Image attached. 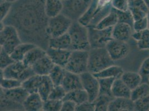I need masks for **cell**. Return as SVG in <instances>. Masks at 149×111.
Wrapping results in <instances>:
<instances>
[{
	"label": "cell",
	"instance_id": "obj_25",
	"mask_svg": "<svg viewBox=\"0 0 149 111\" xmlns=\"http://www.w3.org/2000/svg\"><path fill=\"white\" fill-rule=\"evenodd\" d=\"M55 85L51 80L49 76H42V80L38 88V93L41 96L44 101L47 100L50 93Z\"/></svg>",
	"mask_w": 149,
	"mask_h": 111
},
{
	"label": "cell",
	"instance_id": "obj_36",
	"mask_svg": "<svg viewBox=\"0 0 149 111\" xmlns=\"http://www.w3.org/2000/svg\"><path fill=\"white\" fill-rule=\"evenodd\" d=\"M62 100L48 99L44 101L43 111H59L61 110Z\"/></svg>",
	"mask_w": 149,
	"mask_h": 111
},
{
	"label": "cell",
	"instance_id": "obj_14",
	"mask_svg": "<svg viewBox=\"0 0 149 111\" xmlns=\"http://www.w3.org/2000/svg\"><path fill=\"white\" fill-rule=\"evenodd\" d=\"M133 28L128 24L118 22L113 27L112 38L119 41L127 42L132 36Z\"/></svg>",
	"mask_w": 149,
	"mask_h": 111
},
{
	"label": "cell",
	"instance_id": "obj_45",
	"mask_svg": "<svg viewBox=\"0 0 149 111\" xmlns=\"http://www.w3.org/2000/svg\"><path fill=\"white\" fill-rule=\"evenodd\" d=\"M148 28V20L147 16L135 21L133 26V30L134 31H143Z\"/></svg>",
	"mask_w": 149,
	"mask_h": 111
},
{
	"label": "cell",
	"instance_id": "obj_37",
	"mask_svg": "<svg viewBox=\"0 0 149 111\" xmlns=\"http://www.w3.org/2000/svg\"><path fill=\"white\" fill-rule=\"evenodd\" d=\"M22 83L21 81L18 80L1 77V88L4 89H10L22 86Z\"/></svg>",
	"mask_w": 149,
	"mask_h": 111
},
{
	"label": "cell",
	"instance_id": "obj_43",
	"mask_svg": "<svg viewBox=\"0 0 149 111\" xmlns=\"http://www.w3.org/2000/svg\"><path fill=\"white\" fill-rule=\"evenodd\" d=\"M1 69H3L15 62L12 57L5 50L1 49Z\"/></svg>",
	"mask_w": 149,
	"mask_h": 111
},
{
	"label": "cell",
	"instance_id": "obj_39",
	"mask_svg": "<svg viewBox=\"0 0 149 111\" xmlns=\"http://www.w3.org/2000/svg\"><path fill=\"white\" fill-rule=\"evenodd\" d=\"M142 78V83H149V57L143 61L139 71Z\"/></svg>",
	"mask_w": 149,
	"mask_h": 111
},
{
	"label": "cell",
	"instance_id": "obj_16",
	"mask_svg": "<svg viewBox=\"0 0 149 111\" xmlns=\"http://www.w3.org/2000/svg\"><path fill=\"white\" fill-rule=\"evenodd\" d=\"M55 65L49 56L46 54L34 64L32 68L36 74L41 76H49Z\"/></svg>",
	"mask_w": 149,
	"mask_h": 111
},
{
	"label": "cell",
	"instance_id": "obj_49",
	"mask_svg": "<svg viewBox=\"0 0 149 111\" xmlns=\"http://www.w3.org/2000/svg\"><path fill=\"white\" fill-rule=\"evenodd\" d=\"M76 105L74 102L71 100H63L61 111H76Z\"/></svg>",
	"mask_w": 149,
	"mask_h": 111
},
{
	"label": "cell",
	"instance_id": "obj_13",
	"mask_svg": "<svg viewBox=\"0 0 149 111\" xmlns=\"http://www.w3.org/2000/svg\"><path fill=\"white\" fill-rule=\"evenodd\" d=\"M71 51L69 49H56L48 47L46 49V53L55 65L65 68Z\"/></svg>",
	"mask_w": 149,
	"mask_h": 111
},
{
	"label": "cell",
	"instance_id": "obj_26",
	"mask_svg": "<svg viewBox=\"0 0 149 111\" xmlns=\"http://www.w3.org/2000/svg\"><path fill=\"white\" fill-rule=\"evenodd\" d=\"M121 78L131 90H133L142 83V78L139 73L134 72H124Z\"/></svg>",
	"mask_w": 149,
	"mask_h": 111
},
{
	"label": "cell",
	"instance_id": "obj_21",
	"mask_svg": "<svg viewBox=\"0 0 149 111\" xmlns=\"http://www.w3.org/2000/svg\"><path fill=\"white\" fill-rule=\"evenodd\" d=\"M131 90L121 78H116L113 84L112 94L115 98L130 99Z\"/></svg>",
	"mask_w": 149,
	"mask_h": 111
},
{
	"label": "cell",
	"instance_id": "obj_48",
	"mask_svg": "<svg viewBox=\"0 0 149 111\" xmlns=\"http://www.w3.org/2000/svg\"><path fill=\"white\" fill-rule=\"evenodd\" d=\"M129 7H136L148 13L149 8L146 4L145 3L144 0H134L132 2H129Z\"/></svg>",
	"mask_w": 149,
	"mask_h": 111
},
{
	"label": "cell",
	"instance_id": "obj_6",
	"mask_svg": "<svg viewBox=\"0 0 149 111\" xmlns=\"http://www.w3.org/2000/svg\"><path fill=\"white\" fill-rule=\"evenodd\" d=\"M1 77L18 80L22 82L36 74L32 67L26 66L22 61L13 62L6 68L1 69Z\"/></svg>",
	"mask_w": 149,
	"mask_h": 111
},
{
	"label": "cell",
	"instance_id": "obj_2",
	"mask_svg": "<svg viewBox=\"0 0 149 111\" xmlns=\"http://www.w3.org/2000/svg\"><path fill=\"white\" fill-rule=\"evenodd\" d=\"M88 52V71L93 74L99 72L115 63L106 47L91 49Z\"/></svg>",
	"mask_w": 149,
	"mask_h": 111
},
{
	"label": "cell",
	"instance_id": "obj_56",
	"mask_svg": "<svg viewBox=\"0 0 149 111\" xmlns=\"http://www.w3.org/2000/svg\"><path fill=\"white\" fill-rule=\"evenodd\" d=\"M6 1H10V0H6Z\"/></svg>",
	"mask_w": 149,
	"mask_h": 111
},
{
	"label": "cell",
	"instance_id": "obj_29",
	"mask_svg": "<svg viewBox=\"0 0 149 111\" xmlns=\"http://www.w3.org/2000/svg\"><path fill=\"white\" fill-rule=\"evenodd\" d=\"M42 76L35 74L22 82V87H24L29 94L38 92Z\"/></svg>",
	"mask_w": 149,
	"mask_h": 111
},
{
	"label": "cell",
	"instance_id": "obj_42",
	"mask_svg": "<svg viewBox=\"0 0 149 111\" xmlns=\"http://www.w3.org/2000/svg\"><path fill=\"white\" fill-rule=\"evenodd\" d=\"M137 47L141 50L149 49V29L147 28L142 31L140 40L137 41Z\"/></svg>",
	"mask_w": 149,
	"mask_h": 111
},
{
	"label": "cell",
	"instance_id": "obj_50",
	"mask_svg": "<svg viewBox=\"0 0 149 111\" xmlns=\"http://www.w3.org/2000/svg\"><path fill=\"white\" fill-rule=\"evenodd\" d=\"M111 1L112 0H97V9H96V12L98 11L100 9L102 8L103 7H105L106 6L110 4L111 3Z\"/></svg>",
	"mask_w": 149,
	"mask_h": 111
},
{
	"label": "cell",
	"instance_id": "obj_19",
	"mask_svg": "<svg viewBox=\"0 0 149 111\" xmlns=\"http://www.w3.org/2000/svg\"><path fill=\"white\" fill-rule=\"evenodd\" d=\"M46 54V50L40 46H36L28 52L22 62L26 66L32 67L34 64Z\"/></svg>",
	"mask_w": 149,
	"mask_h": 111
},
{
	"label": "cell",
	"instance_id": "obj_57",
	"mask_svg": "<svg viewBox=\"0 0 149 111\" xmlns=\"http://www.w3.org/2000/svg\"><path fill=\"white\" fill-rule=\"evenodd\" d=\"M62 1H65V0H62Z\"/></svg>",
	"mask_w": 149,
	"mask_h": 111
},
{
	"label": "cell",
	"instance_id": "obj_8",
	"mask_svg": "<svg viewBox=\"0 0 149 111\" xmlns=\"http://www.w3.org/2000/svg\"><path fill=\"white\" fill-rule=\"evenodd\" d=\"M93 0H65L62 13L71 19L77 21L86 12Z\"/></svg>",
	"mask_w": 149,
	"mask_h": 111
},
{
	"label": "cell",
	"instance_id": "obj_41",
	"mask_svg": "<svg viewBox=\"0 0 149 111\" xmlns=\"http://www.w3.org/2000/svg\"><path fill=\"white\" fill-rule=\"evenodd\" d=\"M13 3L8 1L1 0V22L3 21L10 12Z\"/></svg>",
	"mask_w": 149,
	"mask_h": 111
},
{
	"label": "cell",
	"instance_id": "obj_53",
	"mask_svg": "<svg viewBox=\"0 0 149 111\" xmlns=\"http://www.w3.org/2000/svg\"><path fill=\"white\" fill-rule=\"evenodd\" d=\"M147 18H148V28L149 29V10L147 15Z\"/></svg>",
	"mask_w": 149,
	"mask_h": 111
},
{
	"label": "cell",
	"instance_id": "obj_38",
	"mask_svg": "<svg viewBox=\"0 0 149 111\" xmlns=\"http://www.w3.org/2000/svg\"><path fill=\"white\" fill-rule=\"evenodd\" d=\"M67 92L62 87V85L55 86L52 91L50 93L49 99L62 100L65 97Z\"/></svg>",
	"mask_w": 149,
	"mask_h": 111
},
{
	"label": "cell",
	"instance_id": "obj_55",
	"mask_svg": "<svg viewBox=\"0 0 149 111\" xmlns=\"http://www.w3.org/2000/svg\"><path fill=\"white\" fill-rule=\"evenodd\" d=\"M134 1V0H128L129 2H132V1Z\"/></svg>",
	"mask_w": 149,
	"mask_h": 111
},
{
	"label": "cell",
	"instance_id": "obj_44",
	"mask_svg": "<svg viewBox=\"0 0 149 111\" xmlns=\"http://www.w3.org/2000/svg\"><path fill=\"white\" fill-rule=\"evenodd\" d=\"M111 5L119 11H127L129 9L128 0H112Z\"/></svg>",
	"mask_w": 149,
	"mask_h": 111
},
{
	"label": "cell",
	"instance_id": "obj_31",
	"mask_svg": "<svg viewBox=\"0 0 149 111\" xmlns=\"http://www.w3.org/2000/svg\"><path fill=\"white\" fill-rule=\"evenodd\" d=\"M66 72L65 68L58 65H55L49 75L55 86L61 85Z\"/></svg>",
	"mask_w": 149,
	"mask_h": 111
},
{
	"label": "cell",
	"instance_id": "obj_51",
	"mask_svg": "<svg viewBox=\"0 0 149 111\" xmlns=\"http://www.w3.org/2000/svg\"><path fill=\"white\" fill-rule=\"evenodd\" d=\"M141 35H142V31H134L131 37L137 42L138 41H139L140 40V38L141 37Z\"/></svg>",
	"mask_w": 149,
	"mask_h": 111
},
{
	"label": "cell",
	"instance_id": "obj_1",
	"mask_svg": "<svg viewBox=\"0 0 149 111\" xmlns=\"http://www.w3.org/2000/svg\"><path fill=\"white\" fill-rule=\"evenodd\" d=\"M7 16L13 19L10 25L21 32L19 35L28 37L27 42L39 46L45 41L49 44L46 29L49 18L45 13V0H17Z\"/></svg>",
	"mask_w": 149,
	"mask_h": 111
},
{
	"label": "cell",
	"instance_id": "obj_18",
	"mask_svg": "<svg viewBox=\"0 0 149 111\" xmlns=\"http://www.w3.org/2000/svg\"><path fill=\"white\" fill-rule=\"evenodd\" d=\"M44 100L38 92L29 94L23 103L25 111H43Z\"/></svg>",
	"mask_w": 149,
	"mask_h": 111
},
{
	"label": "cell",
	"instance_id": "obj_7",
	"mask_svg": "<svg viewBox=\"0 0 149 111\" xmlns=\"http://www.w3.org/2000/svg\"><path fill=\"white\" fill-rule=\"evenodd\" d=\"M73 21L63 13L49 18L46 32L50 38L58 37L67 32L72 24Z\"/></svg>",
	"mask_w": 149,
	"mask_h": 111
},
{
	"label": "cell",
	"instance_id": "obj_35",
	"mask_svg": "<svg viewBox=\"0 0 149 111\" xmlns=\"http://www.w3.org/2000/svg\"><path fill=\"white\" fill-rule=\"evenodd\" d=\"M116 12L118 15V22L128 24L133 28V26L134 24V19L129 9L127 11H124L116 10Z\"/></svg>",
	"mask_w": 149,
	"mask_h": 111
},
{
	"label": "cell",
	"instance_id": "obj_28",
	"mask_svg": "<svg viewBox=\"0 0 149 111\" xmlns=\"http://www.w3.org/2000/svg\"><path fill=\"white\" fill-rule=\"evenodd\" d=\"M63 100H71L77 105H80L88 101V96L85 89L81 88L67 92Z\"/></svg>",
	"mask_w": 149,
	"mask_h": 111
},
{
	"label": "cell",
	"instance_id": "obj_22",
	"mask_svg": "<svg viewBox=\"0 0 149 111\" xmlns=\"http://www.w3.org/2000/svg\"><path fill=\"white\" fill-rule=\"evenodd\" d=\"M63 8L62 0H45V13L49 18L61 13Z\"/></svg>",
	"mask_w": 149,
	"mask_h": 111
},
{
	"label": "cell",
	"instance_id": "obj_40",
	"mask_svg": "<svg viewBox=\"0 0 149 111\" xmlns=\"http://www.w3.org/2000/svg\"><path fill=\"white\" fill-rule=\"evenodd\" d=\"M135 111H149V93L134 102Z\"/></svg>",
	"mask_w": 149,
	"mask_h": 111
},
{
	"label": "cell",
	"instance_id": "obj_52",
	"mask_svg": "<svg viewBox=\"0 0 149 111\" xmlns=\"http://www.w3.org/2000/svg\"><path fill=\"white\" fill-rule=\"evenodd\" d=\"M144 1L149 8V0H144Z\"/></svg>",
	"mask_w": 149,
	"mask_h": 111
},
{
	"label": "cell",
	"instance_id": "obj_47",
	"mask_svg": "<svg viewBox=\"0 0 149 111\" xmlns=\"http://www.w3.org/2000/svg\"><path fill=\"white\" fill-rule=\"evenodd\" d=\"M76 111H95V106L93 102L89 101L84 102L80 105H77Z\"/></svg>",
	"mask_w": 149,
	"mask_h": 111
},
{
	"label": "cell",
	"instance_id": "obj_30",
	"mask_svg": "<svg viewBox=\"0 0 149 111\" xmlns=\"http://www.w3.org/2000/svg\"><path fill=\"white\" fill-rule=\"evenodd\" d=\"M115 97L106 94H99L93 102L96 111H107L110 102Z\"/></svg>",
	"mask_w": 149,
	"mask_h": 111
},
{
	"label": "cell",
	"instance_id": "obj_27",
	"mask_svg": "<svg viewBox=\"0 0 149 111\" xmlns=\"http://www.w3.org/2000/svg\"><path fill=\"white\" fill-rule=\"evenodd\" d=\"M118 23V18L116 10L112 7L111 10L106 16L95 27L98 29H105L113 27Z\"/></svg>",
	"mask_w": 149,
	"mask_h": 111
},
{
	"label": "cell",
	"instance_id": "obj_34",
	"mask_svg": "<svg viewBox=\"0 0 149 111\" xmlns=\"http://www.w3.org/2000/svg\"><path fill=\"white\" fill-rule=\"evenodd\" d=\"M1 110H25L23 105L1 97Z\"/></svg>",
	"mask_w": 149,
	"mask_h": 111
},
{
	"label": "cell",
	"instance_id": "obj_24",
	"mask_svg": "<svg viewBox=\"0 0 149 111\" xmlns=\"http://www.w3.org/2000/svg\"><path fill=\"white\" fill-rule=\"evenodd\" d=\"M124 72V70L121 67L113 65L93 74L97 78H115L116 79L121 78Z\"/></svg>",
	"mask_w": 149,
	"mask_h": 111
},
{
	"label": "cell",
	"instance_id": "obj_12",
	"mask_svg": "<svg viewBox=\"0 0 149 111\" xmlns=\"http://www.w3.org/2000/svg\"><path fill=\"white\" fill-rule=\"evenodd\" d=\"M29 94V93L22 86L10 89H4L1 88V97H4L15 103L21 105H23Z\"/></svg>",
	"mask_w": 149,
	"mask_h": 111
},
{
	"label": "cell",
	"instance_id": "obj_3",
	"mask_svg": "<svg viewBox=\"0 0 149 111\" xmlns=\"http://www.w3.org/2000/svg\"><path fill=\"white\" fill-rule=\"evenodd\" d=\"M68 33L71 41V50L91 49L87 26L82 25L78 21H74L70 27Z\"/></svg>",
	"mask_w": 149,
	"mask_h": 111
},
{
	"label": "cell",
	"instance_id": "obj_32",
	"mask_svg": "<svg viewBox=\"0 0 149 111\" xmlns=\"http://www.w3.org/2000/svg\"><path fill=\"white\" fill-rule=\"evenodd\" d=\"M99 81V94H106L113 96L112 94V88L115 78H98Z\"/></svg>",
	"mask_w": 149,
	"mask_h": 111
},
{
	"label": "cell",
	"instance_id": "obj_15",
	"mask_svg": "<svg viewBox=\"0 0 149 111\" xmlns=\"http://www.w3.org/2000/svg\"><path fill=\"white\" fill-rule=\"evenodd\" d=\"M61 85L67 92L83 88L80 74H76L68 71L66 72Z\"/></svg>",
	"mask_w": 149,
	"mask_h": 111
},
{
	"label": "cell",
	"instance_id": "obj_54",
	"mask_svg": "<svg viewBox=\"0 0 149 111\" xmlns=\"http://www.w3.org/2000/svg\"><path fill=\"white\" fill-rule=\"evenodd\" d=\"M17 1V0H10V2H13V3L15 2V1Z\"/></svg>",
	"mask_w": 149,
	"mask_h": 111
},
{
	"label": "cell",
	"instance_id": "obj_46",
	"mask_svg": "<svg viewBox=\"0 0 149 111\" xmlns=\"http://www.w3.org/2000/svg\"><path fill=\"white\" fill-rule=\"evenodd\" d=\"M129 10L133 16L134 21L143 19L146 17L148 15V13L136 7H129Z\"/></svg>",
	"mask_w": 149,
	"mask_h": 111
},
{
	"label": "cell",
	"instance_id": "obj_33",
	"mask_svg": "<svg viewBox=\"0 0 149 111\" xmlns=\"http://www.w3.org/2000/svg\"><path fill=\"white\" fill-rule=\"evenodd\" d=\"M149 93V83H141L139 86L131 91L130 99L135 102L148 95Z\"/></svg>",
	"mask_w": 149,
	"mask_h": 111
},
{
	"label": "cell",
	"instance_id": "obj_23",
	"mask_svg": "<svg viewBox=\"0 0 149 111\" xmlns=\"http://www.w3.org/2000/svg\"><path fill=\"white\" fill-rule=\"evenodd\" d=\"M36 46L31 42H22L15 49L10 55L15 61H22L28 52Z\"/></svg>",
	"mask_w": 149,
	"mask_h": 111
},
{
	"label": "cell",
	"instance_id": "obj_9",
	"mask_svg": "<svg viewBox=\"0 0 149 111\" xmlns=\"http://www.w3.org/2000/svg\"><path fill=\"white\" fill-rule=\"evenodd\" d=\"M91 49L106 47L112 38L113 27L105 29H98L95 27H87Z\"/></svg>",
	"mask_w": 149,
	"mask_h": 111
},
{
	"label": "cell",
	"instance_id": "obj_17",
	"mask_svg": "<svg viewBox=\"0 0 149 111\" xmlns=\"http://www.w3.org/2000/svg\"><path fill=\"white\" fill-rule=\"evenodd\" d=\"M108 111H135L134 102L129 98H114L109 105Z\"/></svg>",
	"mask_w": 149,
	"mask_h": 111
},
{
	"label": "cell",
	"instance_id": "obj_5",
	"mask_svg": "<svg viewBox=\"0 0 149 111\" xmlns=\"http://www.w3.org/2000/svg\"><path fill=\"white\" fill-rule=\"evenodd\" d=\"M88 51L72 50L65 69L76 74H81L88 71Z\"/></svg>",
	"mask_w": 149,
	"mask_h": 111
},
{
	"label": "cell",
	"instance_id": "obj_11",
	"mask_svg": "<svg viewBox=\"0 0 149 111\" xmlns=\"http://www.w3.org/2000/svg\"><path fill=\"white\" fill-rule=\"evenodd\" d=\"M113 61H116L125 58L130 52V46L127 42L112 39L106 46Z\"/></svg>",
	"mask_w": 149,
	"mask_h": 111
},
{
	"label": "cell",
	"instance_id": "obj_4",
	"mask_svg": "<svg viewBox=\"0 0 149 111\" xmlns=\"http://www.w3.org/2000/svg\"><path fill=\"white\" fill-rule=\"evenodd\" d=\"M21 43L22 40L17 28L13 25H5L1 22V49L11 54Z\"/></svg>",
	"mask_w": 149,
	"mask_h": 111
},
{
	"label": "cell",
	"instance_id": "obj_20",
	"mask_svg": "<svg viewBox=\"0 0 149 111\" xmlns=\"http://www.w3.org/2000/svg\"><path fill=\"white\" fill-rule=\"evenodd\" d=\"M48 47L56 49L71 50V41L68 32L58 37L50 38Z\"/></svg>",
	"mask_w": 149,
	"mask_h": 111
},
{
	"label": "cell",
	"instance_id": "obj_58",
	"mask_svg": "<svg viewBox=\"0 0 149 111\" xmlns=\"http://www.w3.org/2000/svg\"></svg>",
	"mask_w": 149,
	"mask_h": 111
},
{
	"label": "cell",
	"instance_id": "obj_10",
	"mask_svg": "<svg viewBox=\"0 0 149 111\" xmlns=\"http://www.w3.org/2000/svg\"><path fill=\"white\" fill-rule=\"evenodd\" d=\"M82 88L88 96V101L93 102L99 95V79L88 71L80 74Z\"/></svg>",
	"mask_w": 149,
	"mask_h": 111
}]
</instances>
